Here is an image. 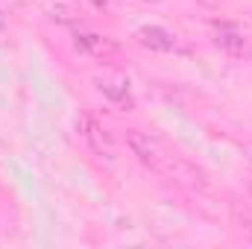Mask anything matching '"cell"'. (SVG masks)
I'll return each mask as SVG.
<instances>
[{
    "label": "cell",
    "mask_w": 252,
    "mask_h": 249,
    "mask_svg": "<svg viewBox=\"0 0 252 249\" xmlns=\"http://www.w3.org/2000/svg\"><path fill=\"white\" fill-rule=\"evenodd\" d=\"M144 3H158V0H144Z\"/></svg>",
    "instance_id": "cell-11"
},
{
    "label": "cell",
    "mask_w": 252,
    "mask_h": 249,
    "mask_svg": "<svg viewBox=\"0 0 252 249\" xmlns=\"http://www.w3.org/2000/svg\"><path fill=\"white\" fill-rule=\"evenodd\" d=\"M214 44H217L226 56H232V59L244 56V50H247V38H244L241 27H238V24H229V21L214 24Z\"/></svg>",
    "instance_id": "cell-6"
},
{
    "label": "cell",
    "mask_w": 252,
    "mask_h": 249,
    "mask_svg": "<svg viewBox=\"0 0 252 249\" xmlns=\"http://www.w3.org/2000/svg\"><path fill=\"white\" fill-rule=\"evenodd\" d=\"M247 232H250V238H252V217L247 220Z\"/></svg>",
    "instance_id": "cell-9"
},
{
    "label": "cell",
    "mask_w": 252,
    "mask_h": 249,
    "mask_svg": "<svg viewBox=\"0 0 252 249\" xmlns=\"http://www.w3.org/2000/svg\"><path fill=\"white\" fill-rule=\"evenodd\" d=\"M88 3H91L94 9H100V12H106V9L112 6V0H88Z\"/></svg>",
    "instance_id": "cell-7"
},
{
    "label": "cell",
    "mask_w": 252,
    "mask_h": 249,
    "mask_svg": "<svg viewBox=\"0 0 252 249\" xmlns=\"http://www.w3.org/2000/svg\"><path fill=\"white\" fill-rule=\"evenodd\" d=\"M97 91L103 97H109L112 103L118 106H135V97H132V85H129V76L121 70H109L103 76H97Z\"/></svg>",
    "instance_id": "cell-4"
},
{
    "label": "cell",
    "mask_w": 252,
    "mask_h": 249,
    "mask_svg": "<svg viewBox=\"0 0 252 249\" xmlns=\"http://www.w3.org/2000/svg\"><path fill=\"white\" fill-rule=\"evenodd\" d=\"M3 27H6V21H3V15H0V32H3Z\"/></svg>",
    "instance_id": "cell-10"
},
{
    "label": "cell",
    "mask_w": 252,
    "mask_h": 249,
    "mask_svg": "<svg viewBox=\"0 0 252 249\" xmlns=\"http://www.w3.org/2000/svg\"><path fill=\"white\" fill-rule=\"evenodd\" d=\"M135 41H138L141 47L153 50V53H173V50L179 47L176 35H173V32H167L164 27H156V24L141 27V30L135 32Z\"/></svg>",
    "instance_id": "cell-5"
},
{
    "label": "cell",
    "mask_w": 252,
    "mask_h": 249,
    "mask_svg": "<svg viewBox=\"0 0 252 249\" xmlns=\"http://www.w3.org/2000/svg\"><path fill=\"white\" fill-rule=\"evenodd\" d=\"M73 47L91 59H100V62L121 56V44L103 32H94V30H73Z\"/></svg>",
    "instance_id": "cell-3"
},
{
    "label": "cell",
    "mask_w": 252,
    "mask_h": 249,
    "mask_svg": "<svg viewBox=\"0 0 252 249\" xmlns=\"http://www.w3.org/2000/svg\"><path fill=\"white\" fill-rule=\"evenodd\" d=\"M124 141L129 147V153L153 173L158 176H167L170 182H179V185H188V187H205V176L188 164L185 158H179L176 153H170L156 135L150 132H141V129H126L124 132Z\"/></svg>",
    "instance_id": "cell-1"
},
{
    "label": "cell",
    "mask_w": 252,
    "mask_h": 249,
    "mask_svg": "<svg viewBox=\"0 0 252 249\" xmlns=\"http://www.w3.org/2000/svg\"><path fill=\"white\" fill-rule=\"evenodd\" d=\"M196 3H202V6H208V9H217L223 0H196Z\"/></svg>",
    "instance_id": "cell-8"
},
{
    "label": "cell",
    "mask_w": 252,
    "mask_h": 249,
    "mask_svg": "<svg viewBox=\"0 0 252 249\" xmlns=\"http://www.w3.org/2000/svg\"><path fill=\"white\" fill-rule=\"evenodd\" d=\"M76 132H79V138L88 144V150H91L94 156H100V158H106V161L115 158V147H112L109 132L103 129V124H100L91 112H79V118H76Z\"/></svg>",
    "instance_id": "cell-2"
}]
</instances>
